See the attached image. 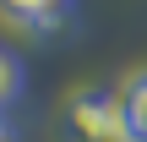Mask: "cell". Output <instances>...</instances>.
<instances>
[{"instance_id": "cell-1", "label": "cell", "mask_w": 147, "mask_h": 142, "mask_svg": "<svg viewBox=\"0 0 147 142\" xmlns=\"http://www.w3.org/2000/svg\"><path fill=\"white\" fill-rule=\"evenodd\" d=\"M65 142H131L120 88H82L65 104Z\"/></svg>"}, {"instance_id": "cell-2", "label": "cell", "mask_w": 147, "mask_h": 142, "mask_svg": "<svg viewBox=\"0 0 147 142\" xmlns=\"http://www.w3.org/2000/svg\"><path fill=\"white\" fill-rule=\"evenodd\" d=\"M76 0H0V16L27 27V33H55L65 16H71Z\"/></svg>"}, {"instance_id": "cell-3", "label": "cell", "mask_w": 147, "mask_h": 142, "mask_svg": "<svg viewBox=\"0 0 147 142\" xmlns=\"http://www.w3.org/2000/svg\"><path fill=\"white\" fill-rule=\"evenodd\" d=\"M120 104H125V126H131V142H147V66L131 71L120 82Z\"/></svg>"}, {"instance_id": "cell-4", "label": "cell", "mask_w": 147, "mask_h": 142, "mask_svg": "<svg viewBox=\"0 0 147 142\" xmlns=\"http://www.w3.org/2000/svg\"><path fill=\"white\" fill-rule=\"evenodd\" d=\"M22 77H27V71H22V60H16L11 49H0V104H11V99L22 93Z\"/></svg>"}, {"instance_id": "cell-5", "label": "cell", "mask_w": 147, "mask_h": 142, "mask_svg": "<svg viewBox=\"0 0 147 142\" xmlns=\"http://www.w3.org/2000/svg\"><path fill=\"white\" fill-rule=\"evenodd\" d=\"M0 142H5V126H0Z\"/></svg>"}]
</instances>
